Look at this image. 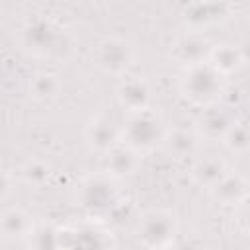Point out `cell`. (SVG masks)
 <instances>
[{
	"instance_id": "6da1fadb",
	"label": "cell",
	"mask_w": 250,
	"mask_h": 250,
	"mask_svg": "<svg viewBox=\"0 0 250 250\" xmlns=\"http://www.w3.org/2000/svg\"><path fill=\"white\" fill-rule=\"evenodd\" d=\"M21 47L37 59H59L70 51L66 29L47 16H29L20 29Z\"/></svg>"
},
{
	"instance_id": "7a4b0ae2",
	"label": "cell",
	"mask_w": 250,
	"mask_h": 250,
	"mask_svg": "<svg viewBox=\"0 0 250 250\" xmlns=\"http://www.w3.org/2000/svg\"><path fill=\"white\" fill-rule=\"evenodd\" d=\"M78 205L84 211L86 221L102 223L113 217L123 207L119 182L102 172L86 178L78 189Z\"/></svg>"
},
{
	"instance_id": "3957f363",
	"label": "cell",
	"mask_w": 250,
	"mask_h": 250,
	"mask_svg": "<svg viewBox=\"0 0 250 250\" xmlns=\"http://www.w3.org/2000/svg\"><path fill=\"white\" fill-rule=\"evenodd\" d=\"M225 86H227V78L221 76L209 62L184 68L178 82L182 98L199 109L219 104Z\"/></svg>"
},
{
	"instance_id": "277c9868",
	"label": "cell",
	"mask_w": 250,
	"mask_h": 250,
	"mask_svg": "<svg viewBox=\"0 0 250 250\" xmlns=\"http://www.w3.org/2000/svg\"><path fill=\"white\" fill-rule=\"evenodd\" d=\"M164 133L166 127L162 115L152 107L125 113V119L121 121V143L139 154L160 146Z\"/></svg>"
},
{
	"instance_id": "5b68a950",
	"label": "cell",
	"mask_w": 250,
	"mask_h": 250,
	"mask_svg": "<svg viewBox=\"0 0 250 250\" xmlns=\"http://www.w3.org/2000/svg\"><path fill=\"white\" fill-rule=\"evenodd\" d=\"M137 238L145 250H164L178 240L180 223L168 209H148L137 221Z\"/></svg>"
},
{
	"instance_id": "8992f818",
	"label": "cell",
	"mask_w": 250,
	"mask_h": 250,
	"mask_svg": "<svg viewBox=\"0 0 250 250\" xmlns=\"http://www.w3.org/2000/svg\"><path fill=\"white\" fill-rule=\"evenodd\" d=\"M94 61L98 68L111 76H125L129 74L133 61H135V49L125 37H105L102 39L94 49Z\"/></svg>"
},
{
	"instance_id": "52a82bcc",
	"label": "cell",
	"mask_w": 250,
	"mask_h": 250,
	"mask_svg": "<svg viewBox=\"0 0 250 250\" xmlns=\"http://www.w3.org/2000/svg\"><path fill=\"white\" fill-rule=\"evenodd\" d=\"M61 250H113V238L100 223L84 221L80 225L62 227Z\"/></svg>"
},
{
	"instance_id": "ba28073f",
	"label": "cell",
	"mask_w": 250,
	"mask_h": 250,
	"mask_svg": "<svg viewBox=\"0 0 250 250\" xmlns=\"http://www.w3.org/2000/svg\"><path fill=\"white\" fill-rule=\"evenodd\" d=\"M211 47H213V43L207 39V35L203 31L186 29L180 35H176V39L172 41L170 57L182 68H189V66L207 62Z\"/></svg>"
},
{
	"instance_id": "9c48e42d",
	"label": "cell",
	"mask_w": 250,
	"mask_h": 250,
	"mask_svg": "<svg viewBox=\"0 0 250 250\" xmlns=\"http://www.w3.org/2000/svg\"><path fill=\"white\" fill-rule=\"evenodd\" d=\"M84 137L90 148L104 154L121 141V121L111 111H98L90 117Z\"/></svg>"
},
{
	"instance_id": "30bf717a",
	"label": "cell",
	"mask_w": 250,
	"mask_h": 250,
	"mask_svg": "<svg viewBox=\"0 0 250 250\" xmlns=\"http://www.w3.org/2000/svg\"><path fill=\"white\" fill-rule=\"evenodd\" d=\"M115 98H117V104L125 109V113L141 111V109L150 107L152 88H150V84L143 76L125 74L117 82Z\"/></svg>"
},
{
	"instance_id": "8fae6325",
	"label": "cell",
	"mask_w": 250,
	"mask_h": 250,
	"mask_svg": "<svg viewBox=\"0 0 250 250\" xmlns=\"http://www.w3.org/2000/svg\"><path fill=\"white\" fill-rule=\"evenodd\" d=\"M232 6L227 2H197L184 6L182 20L188 25V29L203 31L211 25H217L230 18Z\"/></svg>"
},
{
	"instance_id": "7c38bea8",
	"label": "cell",
	"mask_w": 250,
	"mask_h": 250,
	"mask_svg": "<svg viewBox=\"0 0 250 250\" xmlns=\"http://www.w3.org/2000/svg\"><path fill=\"white\" fill-rule=\"evenodd\" d=\"M139 166H141V154L129 148L127 145H123L121 141L102 154V174L117 182L133 176L139 170Z\"/></svg>"
},
{
	"instance_id": "4fadbf2b",
	"label": "cell",
	"mask_w": 250,
	"mask_h": 250,
	"mask_svg": "<svg viewBox=\"0 0 250 250\" xmlns=\"http://www.w3.org/2000/svg\"><path fill=\"white\" fill-rule=\"evenodd\" d=\"M234 121V115L225 109L223 105L215 104V105H209V107H203L197 115V121H195V133L199 135V139H207V141H223V137L227 135L229 127L232 125Z\"/></svg>"
},
{
	"instance_id": "5bb4252c",
	"label": "cell",
	"mask_w": 250,
	"mask_h": 250,
	"mask_svg": "<svg viewBox=\"0 0 250 250\" xmlns=\"http://www.w3.org/2000/svg\"><path fill=\"white\" fill-rule=\"evenodd\" d=\"M160 146L170 154V158H176V160L191 158L193 160L199 154L201 139L195 133V129L174 127V129H166Z\"/></svg>"
},
{
	"instance_id": "9a60e30c",
	"label": "cell",
	"mask_w": 250,
	"mask_h": 250,
	"mask_svg": "<svg viewBox=\"0 0 250 250\" xmlns=\"http://www.w3.org/2000/svg\"><path fill=\"white\" fill-rule=\"evenodd\" d=\"M229 172V164L223 156L219 154H197L193 160H191V168H189V174H191V180L201 186V188H207L211 189L225 174Z\"/></svg>"
},
{
	"instance_id": "2e32d148",
	"label": "cell",
	"mask_w": 250,
	"mask_h": 250,
	"mask_svg": "<svg viewBox=\"0 0 250 250\" xmlns=\"http://www.w3.org/2000/svg\"><path fill=\"white\" fill-rule=\"evenodd\" d=\"M211 197L215 201H219L221 205H229V207H238L242 203H246L248 197V182L242 174L236 172H227L211 189H209Z\"/></svg>"
},
{
	"instance_id": "e0dca14e",
	"label": "cell",
	"mask_w": 250,
	"mask_h": 250,
	"mask_svg": "<svg viewBox=\"0 0 250 250\" xmlns=\"http://www.w3.org/2000/svg\"><path fill=\"white\" fill-rule=\"evenodd\" d=\"M207 62L225 78L240 72V68L244 66L246 62V57H244V51L234 45V43H219V45H213L211 47V53H209V59Z\"/></svg>"
},
{
	"instance_id": "ac0fdd59",
	"label": "cell",
	"mask_w": 250,
	"mask_h": 250,
	"mask_svg": "<svg viewBox=\"0 0 250 250\" xmlns=\"http://www.w3.org/2000/svg\"><path fill=\"white\" fill-rule=\"evenodd\" d=\"M33 225L35 223L21 207H10L0 215V232L6 238H27Z\"/></svg>"
},
{
	"instance_id": "d6986e66",
	"label": "cell",
	"mask_w": 250,
	"mask_h": 250,
	"mask_svg": "<svg viewBox=\"0 0 250 250\" xmlns=\"http://www.w3.org/2000/svg\"><path fill=\"white\" fill-rule=\"evenodd\" d=\"M61 230L62 227H57L53 223L33 225L25 238L29 250H61Z\"/></svg>"
},
{
	"instance_id": "ffe728a7",
	"label": "cell",
	"mask_w": 250,
	"mask_h": 250,
	"mask_svg": "<svg viewBox=\"0 0 250 250\" xmlns=\"http://www.w3.org/2000/svg\"><path fill=\"white\" fill-rule=\"evenodd\" d=\"M59 92H61V82L57 74L49 70H41L29 80V94L35 102H41V104L53 102L59 96Z\"/></svg>"
},
{
	"instance_id": "44dd1931",
	"label": "cell",
	"mask_w": 250,
	"mask_h": 250,
	"mask_svg": "<svg viewBox=\"0 0 250 250\" xmlns=\"http://www.w3.org/2000/svg\"><path fill=\"white\" fill-rule=\"evenodd\" d=\"M223 143H225V146L230 152H234V154H246L248 152V146H250V133H248L246 123L234 119L232 125L229 127L227 135L223 137Z\"/></svg>"
},
{
	"instance_id": "7402d4cb",
	"label": "cell",
	"mask_w": 250,
	"mask_h": 250,
	"mask_svg": "<svg viewBox=\"0 0 250 250\" xmlns=\"http://www.w3.org/2000/svg\"><path fill=\"white\" fill-rule=\"evenodd\" d=\"M20 174H21L25 184H29V186H43L49 180V176H51V166L47 162H43V160L33 158V160H27L21 166Z\"/></svg>"
},
{
	"instance_id": "603a6c76",
	"label": "cell",
	"mask_w": 250,
	"mask_h": 250,
	"mask_svg": "<svg viewBox=\"0 0 250 250\" xmlns=\"http://www.w3.org/2000/svg\"><path fill=\"white\" fill-rule=\"evenodd\" d=\"M10 191H12V176L8 170L0 168V201L6 199L10 195Z\"/></svg>"
}]
</instances>
